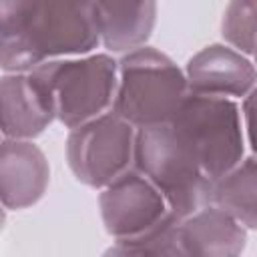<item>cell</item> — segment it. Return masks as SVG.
I'll return each instance as SVG.
<instances>
[{
	"label": "cell",
	"instance_id": "cell-1",
	"mask_svg": "<svg viewBox=\"0 0 257 257\" xmlns=\"http://www.w3.org/2000/svg\"><path fill=\"white\" fill-rule=\"evenodd\" d=\"M92 2L0 0V70L32 72L98 48Z\"/></svg>",
	"mask_w": 257,
	"mask_h": 257
},
{
	"label": "cell",
	"instance_id": "cell-2",
	"mask_svg": "<svg viewBox=\"0 0 257 257\" xmlns=\"http://www.w3.org/2000/svg\"><path fill=\"white\" fill-rule=\"evenodd\" d=\"M189 88L171 56L143 46L116 58V90L110 112L135 128L171 124Z\"/></svg>",
	"mask_w": 257,
	"mask_h": 257
},
{
	"label": "cell",
	"instance_id": "cell-3",
	"mask_svg": "<svg viewBox=\"0 0 257 257\" xmlns=\"http://www.w3.org/2000/svg\"><path fill=\"white\" fill-rule=\"evenodd\" d=\"M133 169L161 193L177 219L209 205L211 181L171 124L137 128Z\"/></svg>",
	"mask_w": 257,
	"mask_h": 257
},
{
	"label": "cell",
	"instance_id": "cell-4",
	"mask_svg": "<svg viewBox=\"0 0 257 257\" xmlns=\"http://www.w3.org/2000/svg\"><path fill=\"white\" fill-rule=\"evenodd\" d=\"M171 126L211 183L237 167L247 155L237 100L187 94Z\"/></svg>",
	"mask_w": 257,
	"mask_h": 257
},
{
	"label": "cell",
	"instance_id": "cell-5",
	"mask_svg": "<svg viewBox=\"0 0 257 257\" xmlns=\"http://www.w3.org/2000/svg\"><path fill=\"white\" fill-rule=\"evenodd\" d=\"M46 88L54 118L68 131L110 110L116 90V58L92 52L60 58L32 70Z\"/></svg>",
	"mask_w": 257,
	"mask_h": 257
},
{
	"label": "cell",
	"instance_id": "cell-6",
	"mask_svg": "<svg viewBox=\"0 0 257 257\" xmlns=\"http://www.w3.org/2000/svg\"><path fill=\"white\" fill-rule=\"evenodd\" d=\"M137 128L110 110L72 128L66 137V161L74 179L104 189L133 167Z\"/></svg>",
	"mask_w": 257,
	"mask_h": 257
},
{
	"label": "cell",
	"instance_id": "cell-7",
	"mask_svg": "<svg viewBox=\"0 0 257 257\" xmlns=\"http://www.w3.org/2000/svg\"><path fill=\"white\" fill-rule=\"evenodd\" d=\"M98 209L104 231L114 241L137 239L169 215L161 193L133 167L100 189Z\"/></svg>",
	"mask_w": 257,
	"mask_h": 257
},
{
	"label": "cell",
	"instance_id": "cell-8",
	"mask_svg": "<svg viewBox=\"0 0 257 257\" xmlns=\"http://www.w3.org/2000/svg\"><path fill=\"white\" fill-rule=\"evenodd\" d=\"M189 94L241 100L255 90L257 70L253 58L239 54L223 42H213L195 52L185 68Z\"/></svg>",
	"mask_w": 257,
	"mask_h": 257
},
{
	"label": "cell",
	"instance_id": "cell-9",
	"mask_svg": "<svg viewBox=\"0 0 257 257\" xmlns=\"http://www.w3.org/2000/svg\"><path fill=\"white\" fill-rule=\"evenodd\" d=\"M54 118L52 100L32 72L0 76V135L12 141H34Z\"/></svg>",
	"mask_w": 257,
	"mask_h": 257
},
{
	"label": "cell",
	"instance_id": "cell-10",
	"mask_svg": "<svg viewBox=\"0 0 257 257\" xmlns=\"http://www.w3.org/2000/svg\"><path fill=\"white\" fill-rule=\"evenodd\" d=\"M50 183V165L34 141H0V207L22 211L36 205Z\"/></svg>",
	"mask_w": 257,
	"mask_h": 257
},
{
	"label": "cell",
	"instance_id": "cell-11",
	"mask_svg": "<svg viewBox=\"0 0 257 257\" xmlns=\"http://www.w3.org/2000/svg\"><path fill=\"white\" fill-rule=\"evenodd\" d=\"M247 235L241 223L213 205L177 219V239L185 257H241Z\"/></svg>",
	"mask_w": 257,
	"mask_h": 257
},
{
	"label": "cell",
	"instance_id": "cell-12",
	"mask_svg": "<svg viewBox=\"0 0 257 257\" xmlns=\"http://www.w3.org/2000/svg\"><path fill=\"white\" fill-rule=\"evenodd\" d=\"M98 44L106 54H126L147 46L155 24V2H92Z\"/></svg>",
	"mask_w": 257,
	"mask_h": 257
},
{
	"label": "cell",
	"instance_id": "cell-13",
	"mask_svg": "<svg viewBox=\"0 0 257 257\" xmlns=\"http://www.w3.org/2000/svg\"><path fill=\"white\" fill-rule=\"evenodd\" d=\"M209 205L233 217L247 231L257 229V163L253 153L211 183Z\"/></svg>",
	"mask_w": 257,
	"mask_h": 257
},
{
	"label": "cell",
	"instance_id": "cell-14",
	"mask_svg": "<svg viewBox=\"0 0 257 257\" xmlns=\"http://www.w3.org/2000/svg\"><path fill=\"white\" fill-rule=\"evenodd\" d=\"M102 257H185L177 239V217L169 213L149 233L137 239L112 241Z\"/></svg>",
	"mask_w": 257,
	"mask_h": 257
},
{
	"label": "cell",
	"instance_id": "cell-15",
	"mask_svg": "<svg viewBox=\"0 0 257 257\" xmlns=\"http://www.w3.org/2000/svg\"><path fill=\"white\" fill-rule=\"evenodd\" d=\"M255 0H233L225 6L221 18L223 44L247 58L255 54Z\"/></svg>",
	"mask_w": 257,
	"mask_h": 257
},
{
	"label": "cell",
	"instance_id": "cell-16",
	"mask_svg": "<svg viewBox=\"0 0 257 257\" xmlns=\"http://www.w3.org/2000/svg\"><path fill=\"white\" fill-rule=\"evenodd\" d=\"M4 225H6V209L0 207V231L4 229Z\"/></svg>",
	"mask_w": 257,
	"mask_h": 257
}]
</instances>
